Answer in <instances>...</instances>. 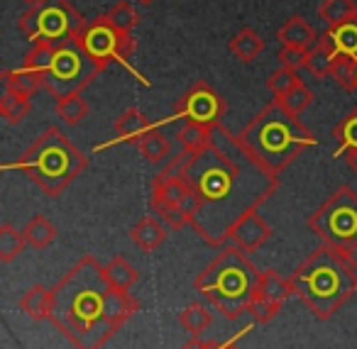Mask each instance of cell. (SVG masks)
Listing matches in <instances>:
<instances>
[{"instance_id":"8","label":"cell","mask_w":357,"mask_h":349,"mask_svg":"<svg viewBox=\"0 0 357 349\" xmlns=\"http://www.w3.org/2000/svg\"><path fill=\"white\" fill-rule=\"evenodd\" d=\"M152 210L169 230H184L186 225L194 227L201 212V201L194 193L191 183L178 169V162L172 159L152 181Z\"/></svg>"},{"instance_id":"11","label":"cell","mask_w":357,"mask_h":349,"mask_svg":"<svg viewBox=\"0 0 357 349\" xmlns=\"http://www.w3.org/2000/svg\"><path fill=\"white\" fill-rule=\"evenodd\" d=\"M76 40H79V45L93 56V61L103 71L108 64H120V66H125L137 81H142L144 86H149V81L142 79V76L137 74V69L132 66V61H130L132 59L135 47H137L135 37L123 30H118L105 15H100L98 20L86 22V27L76 35Z\"/></svg>"},{"instance_id":"20","label":"cell","mask_w":357,"mask_h":349,"mask_svg":"<svg viewBox=\"0 0 357 349\" xmlns=\"http://www.w3.org/2000/svg\"><path fill=\"white\" fill-rule=\"evenodd\" d=\"M3 81H6V88L15 95H22V98H32L42 86L40 74H35L32 69L27 66H20V69H8L3 71Z\"/></svg>"},{"instance_id":"16","label":"cell","mask_w":357,"mask_h":349,"mask_svg":"<svg viewBox=\"0 0 357 349\" xmlns=\"http://www.w3.org/2000/svg\"><path fill=\"white\" fill-rule=\"evenodd\" d=\"M169 237V227L164 225L159 217L147 215L130 230V240L139 247L142 251H154L157 247H162Z\"/></svg>"},{"instance_id":"13","label":"cell","mask_w":357,"mask_h":349,"mask_svg":"<svg viewBox=\"0 0 357 349\" xmlns=\"http://www.w3.org/2000/svg\"><path fill=\"white\" fill-rule=\"evenodd\" d=\"M291 295V284L289 279H284L279 271L267 269L259 274L257 288L250 300L248 313L252 315L255 323H269L272 318H277L279 310H282L284 300Z\"/></svg>"},{"instance_id":"17","label":"cell","mask_w":357,"mask_h":349,"mask_svg":"<svg viewBox=\"0 0 357 349\" xmlns=\"http://www.w3.org/2000/svg\"><path fill=\"white\" fill-rule=\"evenodd\" d=\"M277 40L282 42V47H298V49H313L318 45V37L313 32V27L303 20L301 15H294L279 27Z\"/></svg>"},{"instance_id":"33","label":"cell","mask_w":357,"mask_h":349,"mask_svg":"<svg viewBox=\"0 0 357 349\" xmlns=\"http://www.w3.org/2000/svg\"><path fill=\"white\" fill-rule=\"evenodd\" d=\"M30 110H32L30 98H22V95H15V93H10V91H6L3 98H0V115L6 118L8 125L22 123V120L30 115Z\"/></svg>"},{"instance_id":"6","label":"cell","mask_w":357,"mask_h":349,"mask_svg":"<svg viewBox=\"0 0 357 349\" xmlns=\"http://www.w3.org/2000/svg\"><path fill=\"white\" fill-rule=\"evenodd\" d=\"M86 166L89 157L59 127H47L10 169H22L45 196L56 198L86 171Z\"/></svg>"},{"instance_id":"23","label":"cell","mask_w":357,"mask_h":349,"mask_svg":"<svg viewBox=\"0 0 357 349\" xmlns=\"http://www.w3.org/2000/svg\"><path fill=\"white\" fill-rule=\"evenodd\" d=\"M333 61H335V49H333L331 40L326 35H321L318 45L308 54V64H306L308 74L316 76V79H328L333 71Z\"/></svg>"},{"instance_id":"41","label":"cell","mask_w":357,"mask_h":349,"mask_svg":"<svg viewBox=\"0 0 357 349\" xmlns=\"http://www.w3.org/2000/svg\"><path fill=\"white\" fill-rule=\"evenodd\" d=\"M137 3H139V6H152L154 0H137Z\"/></svg>"},{"instance_id":"32","label":"cell","mask_w":357,"mask_h":349,"mask_svg":"<svg viewBox=\"0 0 357 349\" xmlns=\"http://www.w3.org/2000/svg\"><path fill=\"white\" fill-rule=\"evenodd\" d=\"M331 76L337 86H342V88L350 91V93L357 91V59L347 54H335Z\"/></svg>"},{"instance_id":"30","label":"cell","mask_w":357,"mask_h":349,"mask_svg":"<svg viewBox=\"0 0 357 349\" xmlns=\"http://www.w3.org/2000/svg\"><path fill=\"white\" fill-rule=\"evenodd\" d=\"M333 137L337 139L335 157H342L345 152L357 149V108H352V113H347L345 118L333 127Z\"/></svg>"},{"instance_id":"12","label":"cell","mask_w":357,"mask_h":349,"mask_svg":"<svg viewBox=\"0 0 357 349\" xmlns=\"http://www.w3.org/2000/svg\"><path fill=\"white\" fill-rule=\"evenodd\" d=\"M228 110L225 98H220L218 91L208 86V81H196L184 98L176 103V110L169 120H184V123L201 125H220V118Z\"/></svg>"},{"instance_id":"14","label":"cell","mask_w":357,"mask_h":349,"mask_svg":"<svg viewBox=\"0 0 357 349\" xmlns=\"http://www.w3.org/2000/svg\"><path fill=\"white\" fill-rule=\"evenodd\" d=\"M269 237H272V227H269V222H264V217L259 215L257 208H255V210L245 212V215L240 217V220L235 222L228 232H225L223 245L220 247L235 245L243 251H248V254H255V251H257L259 247L269 240Z\"/></svg>"},{"instance_id":"29","label":"cell","mask_w":357,"mask_h":349,"mask_svg":"<svg viewBox=\"0 0 357 349\" xmlns=\"http://www.w3.org/2000/svg\"><path fill=\"white\" fill-rule=\"evenodd\" d=\"M137 149L149 164H162L164 159L169 157V152H172V142H169V139L164 137L157 127H154L152 132L144 134L142 142L137 144Z\"/></svg>"},{"instance_id":"9","label":"cell","mask_w":357,"mask_h":349,"mask_svg":"<svg viewBox=\"0 0 357 349\" xmlns=\"http://www.w3.org/2000/svg\"><path fill=\"white\" fill-rule=\"evenodd\" d=\"M86 17L69 0H35L20 15L17 25L32 45H64L76 40L86 27Z\"/></svg>"},{"instance_id":"28","label":"cell","mask_w":357,"mask_h":349,"mask_svg":"<svg viewBox=\"0 0 357 349\" xmlns=\"http://www.w3.org/2000/svg\"><path fill=\"white\" fill-rule=\"evenodd\" d=\"M211 323H213V315H211V310L206 308L204 303H191L178 313V325H181L186 332L194 334V337H199Z\"/></svg>"},{"instance_id":"7","label":"cell","mask_w":357,"mask_h":349,"mask_svg":"<svg viewBox=\"0 0 357 349\" xmlns=\"http://www.w3.org/2000/svg\"><path fill=\"white\" fill-rule=\"evenodd\" d=\"M22 66L40 74L42 86L56 100L71 93H81L103 71L93 61V56L79 45V40L64 42V45L40 42L27 52Z\"/></svg>"},{"instance_id":"38","label":"cell","mask_w":357,"mask_h":349,"mask_svg":"<svg viewBox=\"0 0 357 349\" xmlns=\"http://www.w3.org/2000/svg\"><path fill=\"white\" fill-rule=\"evenodd\" d=\"M181 349H240V344L233 342V339H228V342H204V339L194 337L191 342H186Z\"/></svg>"},{"instance_id":"35","label":"cell","mask_w":357,"mask_h":349,"mask_svg":"<svg viewBox=\"0 0 357 349\" xmlns=\"http://www.w3.org/2000/svg\"><path fill=\"white\" fill-rule=\"evenodd\" d=\"M105 17H108L110 22H113L118 30L128 32V35H132V30L137 27L139 22V13L132 8V3H118V6H113L108 13H105Z\"/></svg>"},{"instance_id":"25","label":"cell","mask_w":357,"mask_h":349,"mask_svg":"<svg viewBox=\"0 0 357 349\" xmlns=\"http://www.w3.org/2000/svg\"><path fill=\"white\" fill-rule=\"evenodd\" d=\"M326 37L331 40L335 54H347L357 59V17L337 27H328Z\"/></svg>"},{"instance_id":"18","label":"cell","mask_w":357,"mask_h":349,"mask_svg":"<svg viewBox=\"0 0 357 349\" xmlns=\"http://www.w3.org/2000/svg\"><path fill=\"white\" fill-rule=\"evenodd\" d=\"M215 127L218 125L184 123L178 130V142H181L184 152H204L215 142Z\"/></svg>"},{"instance_id":"4","label":"cell","mask_w":357,"mask_h":349,"mask_svg":"<svg viewBox=\"0 0 357 349\" xmlns=\"http://www.w3.org/2000/svg\"><path fill=\"white\" fill-rule=\"evenodd\" d=\"M291 293L316 320H331L357 293V269L335 247L321 245L289 276Z\"/></svg>"},{"instance_id":"5","label":"cell","mask_w":357,"mask_h":349,"mask_svg":"<svg viewBox=\"0 0 357 349\" xmlns=\"http://www.w3.org/2000/svg\"><path fill=\"white\" fill-rule=\"evenodd\" d=\"M259 274L262 271L250 261L248 251L235 245H225L215 259L196 276L194 288L218 313H223L228 320H238L248 313Z\"/></svg>"},{"instance_id":"34","label":"cell","mask_w":357,"mask_h":349,"mask_svg":"<svg viewBox=\"0 0 357 349\" xmlns=\"http://www.w3.org/2000/svg\"><path fill=\"white\" fill-rule=\"evenodd\" d=\"M298 86H303V81H301V76H298V71L287 69V66H282L279 71L269 74V79H267V88L274 93V98H282V95L291 93V91L298 88Z\"/></svg>"},{"instance_id":"31","label":"cell","mask_w":357,"mask_h":349,"mask_svg":"<svg viewBox=\"0 0 357 349\" xmlns=\"http://www.w3.org/2000/svg\"><path fill=\"white\" fill-rule=\"evenodd\" d=\"M89 110H91L89 103L81 98V93H71V95H66V98L56 100V115H59L61 123L69 125V127L79 125L81 120L89 115Z\"/></svg>"},{"instance_id":"42","label":"cell","mask_w":357,"mask_h":349,"mask_svg":"<svg viewBox=\"0 0 357 349\" xmlns=\"http://www.w3.org/2000/svg\"><path fill=\"white\" fill-rule=\"evenodd\" d=\"M25 3H30V6H32V3H35V0H25Z\"/></svg>"},{"instance_id":"39","label":"cell","mask_w":357,"mask_h":349,"mask_svg":"<svg viewBox=\"0 0 357 349\" xmlns=\"http://www.w3.org/2000/svg\"><path fill=\"white\" fill-rule=\"evenodd\" d=\"M337 254L342 256V259L347 261V264H352L357 269V242H352V245H345V247H335Z\"/></svg>"},{"instance_id":"15","label":"cell","mask_w":357,"mask_h":349,"mask_svg":"<svg viewBox=\"0 0 357 349\" xmlns=\"http://www.w3.org/2000/svg\"><path fill=\"white\" fill-rule=\"evenodd\" d=\"M113 130H115L113 144L115 142H128V144H135V147H137V144L142 142L144 134L152 132L154 125L149 123V118L142 113V110L128 108V110H123V113L118 115Z\"/></svg>"},{"instance_id":"27","label":"cell","mask_w":357,"mask_h":349,"mask_svg":"<svg viewBox=\"0 0 357 349\" xmlns=\"http://www.w3.org/2000/svg\"><path fill=\"white\" fill-rule=\"evenodd\" d=\"M27 247V240L20 230H15L13 225H0V261L3 264H10L15 261L17 256L25 251Z\"/></svg>"},{"instance_id":"36","label":"cell","mask_w":357,"mask_h":349,"mask_svg":"<svg viewBox=\"0 0 357 349\" xmlns=\"http://www.w3.org/2000/svg\"><path fill=\"white\" fill-rule=\"evenodd\" d=\"M274 100H279V105H282L287 113H291L294 118H298V115L303 113V110L311 105V100H313V93H311V88H308L306 84L303 86H298V88H294L291 93H287V95H282V98H274Z\"/></svg>"},{"instance_id":"10","label":"cell","mask_w":357,"mask_h":349,"mask_svg":"<svg viewBox=\"0 0 357 349\" xmlns=\"http://www.w3.org/2000/svg\"><path fill=\"white\" fill-rule=\"evenodd\" d=\"M308 230L321 237L323 245L345 247L357 242V191L340 186L326 198L321 208L306 220Z\"/></svg>"},{"instance_id":"37","label":"cell","mask_w":357,"mask_h":349,"mask_svg":"<svg viewBox=\"0 0 357 349\" xmlns=\"http://www.w3.org/2000/svg\"><path fill=\"white\" fill-rule=\"evenodd\" d=\"M308 54H311V49H298V47H282L279 49V61H282V66H287V69H306L308 64Z\"/></svg>"},{"instance_id":"1","label":"cell","mask_w":357,"mask_h":349,"mask_svg":"<svg viewBox=\"0 0 357 349\" xmlns=\"http://www.w3.org/2000/svg\"><path fill=\"white\" fill-rule=\"evenodd\" d=\"M176 162L201 201L194 230L213 247L223 245L225 232L248 210L262 205L279 183L250 162L223 125L215 127V142L208 149L181 152Z\"/></svg>"},{"instance_id":"19","label":"cell","mask_w":357,"mask_h":349,"mask_svg":"<svg viewBox=\"0 0 357 349\" xmlns=\"http://www.w3.org/2000/svg\"><path fill=\"white\" fill-rule=\"evenodd\" d=\"M230 52H233L235 59H240L243 64H252V61L264 52L262 35L255 32L252 27H243V30L235 32L233 40H230Z\"/></svg>"},{"instance_id":"40","label":"cell","mask_w":357,"mask_h":349,"mask_svg":"<svg viewBox=\"0 0 357 349\" xmlns=\"http://www.w3.org/2000/svg\"><path fill=\"white\" fill-rule=\"evenodd\" d=\"M345 162H347V166H350L352 171L357 173V149H352V152H345Z\"/></svg>"},{"instance_id":"3","label":"cell","mask_w":357,"mask_h":349,"mask_svg":"<svg viewBox=\"0 0 357 349\" xmlns=\"http://www.w3.org/2000/svg\"><path fill=\"white\" fill-rule=\"evenodd\" d=\"M243 152L255 166H259L269 178L279 181L284 171L301 157L306 149L316 147L313 132L279 105V100L267 103L243 132L235 134Z\"/></svg>"},{"instance_id":"24","label":"cell","mask_w":357,"mask_h":349,"mask_svg":"<svg viewBox=\"0 0 357 349\" xmlns=\"http://www.w3.org/2000/svg\"><path fill=\"white\" fill-rule=\"evenodd\" d=\"M22 235H25L27 245L32 249H47L56 240V227L52 225V220L47 215H32V220L25 225Z\"/></svg>"},{"instance_id":"22","label":"cell","mask_w":357,"mask_h":349,"mask_svg":"<svg viewBox=\"0 0 357 349\" xmlns=\"http://www.w3.org/2000/svg\"><path fill=\"white\" fill-rule=\"evenodd\" d=\"M105 269V276H108V281L115 286L118 290H132V286L139 281V271L135 269L132 264H130L125 256H113V259L108 261V264H103Z\"/></svg>"},{"instance_id":"2","label":"cell","mask_w":357,"mask_h":349,"mask_svg":"<svg viewBox=\"0 0 357 349\" xmlns=\"http://www.w3.org/2000/svg\"><path fill=\"white\" fill-rule=\"evenodd\" d=\"M137 310L139 300L115 288L103 264L91 254L81 256L52 286L50 323L76 349H103Z\"/></svg>"},{"instance_id":"21","label":"cell","mask_w":357,"mask_h":349,"mask_svg":"<svg viewBox=\"0 0 357 349\" xmlns=\"http://www.w3.org/2000/svg\"><path fill=\"white\" fill-rule=\"evenodd\" d=\"M20 308L32 320H50L52 313V288H45L42 284H35L20 298Z\"/></svg>"},{"instance_id":"26","label":"cell","mask_w":357,"mask_h":349,"mask_svg":"<svg viewBox=\"0 0 357 349\" xmlns=\"http://www.w3.org/2000/svg\"><path fill=\"white\" fill-rule=\"evenodd\" d=\"M318 15L328 27H337L342 22H350L357 17V3L355 0H323L318 8Z\"/></svg>"}]
</instances>
